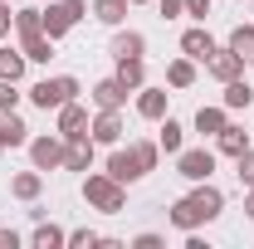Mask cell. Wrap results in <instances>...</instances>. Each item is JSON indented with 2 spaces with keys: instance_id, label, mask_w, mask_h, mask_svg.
Returning <instances> with one entry per match:
<instances>
[{
  "instance_id": "cell-1",
  "label": "cell",
  "mask_w": 254,
  "mask_h": 249,
  "mask_svg": "<svg viewBox=\"0 0 254 249\" xmlns=\"http://www.w3.org/2000/svg\"><path fill=\"white\" fill-rule=\"evenodd\" d=\"M83 200L93 210H103V215H123L127 210V186L113 181L108 171H83Z\"/></svg>"
},
{
  "instance_id": "cell-2",
  "label": "cell",
  "mask_w": 254,
  "mask_h": 249,
  "mask_svg": "<svg viewBox=\"0 0 254 249\" xmlns=\"http://www.w3.org/2000/svg\"><path fill=\"white\" fill-rule=\"evenodd\" d=\"M78 93H83V88H78L73 73H54V78H39V83L30 88V103L39 108V113H59L64 103H73Z\"/></svg>"
},
{
  "instance_id": "cell-3",
  "label": "cell",
  "mask_w": 254,
  "mask_h": 249,
  "mask_svg": "<svg viewBox=\"0 0 254 249\" xmlns=\"http://www.w3.org/2000/svg\"><path fill=\"white\" fill-rule=\"evenodd\" d=\"M83 15H88V0H54V5L44 10V34H49V39L59 44V39L73 30V25H78Z\"/></svg>"
},
{
  "instance_id": "cell-4",
  "label": "cell",
  "mask_w": 254,
  "mask_h": 249,
  "mask_svg": "<svg viewBox=\"0 0 254 249\" xmlns=\"http://www.w3.org/2000/svg\"><path fill=\"white\" fill-rule=\"evenodd\" d=\"M64 142L59 132H39V137H30V161L34 171H64Z\"/></svg>"
},
{
  "instance_id": "cell-5",
  "label": "cell",
  "mask_w": 254,
  "mask_h": 249,
  "mask_svg": "<svg viewBox=\"0 0 254 249\" xmlns=\"http://www.w3.org/2000/svg\"><path fill=\"white\" fill-rule=\"evenodd\" d=\"M176 176H186V181H210V176H215V152H210V147H181V152H176Z\"/></svg>"
},
{
  "instance_id": "cell-6",
  "label": "cell",
  "mask_w": 254,
  "mask_h": 249,
  "mask_svg": "<svg viewBox=\"0 0 254 249\" xmlns=\"http://www.w3.org/2000/svg\"><path fill=\"white\" fill-rule=\"evenodd\" d=\"M113 181H123V186H137L142 176H147V166H142V156L132 152V147H113V156H108V166H103Z\"/></svg>"
},
{
  "instance_id": "cell-7",
  "label": "cell",
  "mask_w": 254,
  "mask_h": 249,
  "mask_svg": "<svg viewBox=\"0 0 254 249\" xmlns=\"http://www.w3.org/2000/svg\"><path fill=\"white\" fill-rule=\"evenodd\" d=\"M88 137L98 147H118L123 142V108H98L93 123H88Z\"/></svg>"
},
{
  "instance_id": "cell-8",
  "label": "cell",
  "mask_w": 254,
  "mask_h": 249,
  "mask_svg": "<svg viewBox=\"0 0 254 249\" xmlns=\"http://www.w3.org/2000/svg\"><path fill=\"white\" fill-rule=\"evenodd\" d=\"M88 123H93L88 108L73 98V103H64V108H59V127H54V132H59L64 142H83V137H88Z\"/></svg>"
},
{
  "instance_id": "cell-9",
  "label": "cell",
  "mask_w": 254,
  "mask_h": 249,
  "mask_svg": "<svg viewBox=\"0 0 254 249\" xmlns=\"http://www.w3.org/2000/svg\"><path fill=\"white\" fill-rule=\"evenodd\" d=\"M108 54L113 59H147V34L142 30H113V39H108Z\"/></svg>"
},
{
  "instance_id": "cell-10",
  "label": "cell",
  "mask_w": 254,
  "mask_h": 249,
  "mask_svg": "<svg viewBox=\"0 0 254 249\" xmlns=\"http://www.w3.org/2000/svg\"><path fill=\"white\" fill-rule=\"evenodd\" d=\"M190 205L200 210V220L210 225V220H220L225 210V190L220 186H210V181H195V190H190Z\"/></svg>"
},
{
  "instance_id": "cell-11",
  "label": "cell",
  "mask_w": 254,
  "mask_h": 249,
  "mask_svg": "<svg viewBox=\"0 0 254 249\" xmlns=\"http://www.w3.org/2000/svg\"><path fill=\"white\" fill-rule=\"evenodd\" d=\"M166 103H171L166 88L142 83V88H137V118H142V123H161V118H166Z\"/></svg>"
},
{
  "instance_id": "cell-12",
  "label": "cell",
  "mask_w": 254,
  "mask_h": 249,
  "mask_svg": "<svg viewBox=\"0 0 254 249\" xmlns=\"http://www.w3.org/2000/svg\"><path fill=\"white\" fill-rule=\"evenodd\" d=\"M205 68H210V78H215V83H230V78H240V73H245V59H240L230 44H225V49L215 44V54L205 59Z\"/></svg>"
},
{
  "instance_id": "cell-13",
  "label": "cell",
  "mask_w": 254,
  "mask_h": 249,
  "mask_svg": "<svg viewBox=\"0 0 254 249\" xmlns=\"http://www.w3.org/2000/svg\"><path fill=\"white\" fill-rule=\"evenodd\" d=\"M181 54H186V59H195V63H205L210 54H215V34L205 30V25H190V30L181 34Z\"/></svg>"
},
{
  "instance_id": "cell-14",
  "label": "cell",
  "mask_w": 254,
  "mask_h": 249,
  "mask_svg": "<svg viewBox=\"0 0 254 249\" xmlns=\"http://www.w3.org/2000/svg\"><path fill=\"white\" fill-rule=\"evenodd\" d=\"M88 98H93V108H123L132 93H127L123 83H118V73H113V78H98L93 88H88Z\"/></svg>"
},
{
  "instance_id": "cell-15",
  "label": "cell",
  "mask_w": 254,
  "mask_h": 249,
  "mask_svg": "<svg viewBox=\"0 0 254 249\" xmlns=\"http://www.w3.org/2000/svg\"><path fill=\"white\" fill-rule=\"evenodd\" d=\"M93 152H98V142L93 137H83V142H68L64 147V171H93Z\"/></svg>"
},
{
  "instance_id": "cell-16",
  "label": "cell",
  "mask_w": 254,
  "mask_h": 249,
  "mask_svg": "<svg viewBox=\"0 0 254 249\" xmlns=\"http://www.w3.org/2000/svg\"><path fill=\"white\" fill-rule=\"evenodd\" d=\"M240 152H250V132L235 127V123H225L220 132H215V156H240Z\"/></svg>"
},
{
  "instance_id": "cell-17",
  "label": "cell",
  "mask_w": 254,
  "mask_h": 249,
  "mask_svg": "<svg viewBox=\"0 0 254 249\" xmlns=\"http://www.w3.org/2000/svg\"><path fill=\"white\" fill-rule=\"evenodd\" d=\"M0 147H30V127L20 113H0Z\"/></svg>"
},
{
  "instance_id": "cell-18",
  "label": "cell",
  "mask_w": 254,
  "mask_h": 249,
  "mask_svg": "<svg viewBox=\"0 0 254 249\" xmlns=\"http://www.w3.org/2000/svg\"><path fill=\"white\" fill-rule=\"evenodd\" d=\"M225 123H230V108H225V103H205V108L195 113V132H200V137H215Z\"/></svg>"
},
{
  "instance_id": "cell-19",
  "label": "cell",
  "mask_w": 254,
  "mask_h": 249,
  "mask_svg": "<svg viewBox=\"0 0 254 249\" xmlns=\"http://www.w3.org/2000/svg\"><path fill=\"white\" fill-rule=\"evenodd\" d=\"M220 103L230 108V113H240V108H250V103H254V83L245 78V73H240V78H230V83H225V93H220Z\"/></svg>"
},
{
  "instance_id": "cell-20",
  "label": "cell",
  "mask_w": 254,
  "mask_h": 249,
  "mask_svg": "<svg viewBox=\"0 0 254 249\" xmlns=\"http://www.w3.org/2000/svg\"><path fill=\"white\" fill-rule=\"evenodd\" d=\"M39 190H44V171H20V176L10 181V195H15V200H25V205L39 200Z\"/></svg>"
},
{
  "instance_id": "cell-21",
  "label": "cell",
  "mask_w": 254,
  "mask_h": 249,
  "mask_svg": "<svg viewBox=\"0 0 254 249\" xmlns=\"http://www.w3.org/2000/svg\"><path fill=\"white\" fill-rule=\"evenodd\" d=\"M88 10H93V20H98V25H108V30H118V25L127 20V10H132V5H127V0H93Z\"/></svg>"
},
{
  "instance_id": "cell-22",
  "label": "cell",
  "mask_w": 254,
  "mask_h": 249,
  "mask_svg": "<svg viewBox=\"0 0 254 249\" xmlns=\"http://www.w3.org/2000/svg\"><path fill=\"white\" fill-rule=\"evenodd\" d=\"M157 147H161V152H166V156H176V152H181V147H186V127L176 123L171 113L161 118V132H157Z\"/></svg>"
},
{
  "instance_id": "cell-23",
  "label": "cell",
  "mask_w": 254,
  "mask_h": 249,
  "mask_svg": "<svg viewBox=\"0 0 254 249\" xmlns=\"http://www.w3.org/2000/svg\"><path fill=\"white\" fill-rule=\"evenodd\" d=\"M30 245L34 249H64V245H68V230H59L54 220H39L34 235H30Z\"/></svg>"
},
{
  "instance_id": "cell-24",
  "label": "cell",
  "mask_w": 254,
  "mask_h": 249,
  "mask_svg": "<svg viewBox=\"0 0 254 249\" xmlns=\"http://www.w3.org/2000/svg\"><path fill=\"white\" fill-rule=\"evenodd\" d=\"M118 83H123L127 93H137L147 83V59H118Z\"/></svg>"
},
{
  "instance_id": "cell-25",
  "label": "cell",
  "mask_w": 254,
  "mask_h": 249,
  "mask_svg": "<svg viewBox=\"0 0 254 249\" xmlns=\"http://www.w3.org/2000/svg\"><path fill=\"white\" fill-rule=\"evenodd\" d=\"M25 68H30V59H25V49H10V44H0V78H25Z\"/></svg>"
},
{
  "instance_id": "cell-26",
  "label": "cell",
  "mask_w": 254,
  "mask_h": 249,
  "mask_svg": "<svg viewBox=\"0 0 254 249\" xmlns=\"http://www.w3.org/2000/svg\"><path fill=\"white\" fill-rule=\"evenodd\" d=\"M190 83H195V59L181 54V59L166 63V88H190Z\"/></svg>"
},
{
  "instance_id": "cell-27",
  "label": "cell",
  "mask_w": 254,
  "mask_h": 249,
  "mask_svg": "<svg viewBox=\"0 0 254 249\" xmlns=\"http://www.w3.org/2000/svg\"><path fill=\"white\" fill-rule=\"evenodd\" d=\"M171 225H176L181 235H186V230H200V225H205V220H200V210L190 205V195H181V200L171 205Z\"/></svg>"
},
{
  "instance_id": "cell-28",
  "label": "cell",
  "mask_w": 254,
  "mask_h": 249,
  "mask_svg": "<svg viewBox=\"0 0 254 249\" xmlns=\"http://www.w3.org/2000/svg\"><path fill=\"white\" fill-rule=\"evenodd\" d=\"M20 49H25V59H30V63H49V59H54V39H49V34H30V39H20Z\"/></svg>"
},
{
  "instance_id": "cell-29",
  "label": "cell",
  "mask_w": 254,
  "mask_h": 249,
  "mask_svg": "<svg viewBox=\"0 0 254 249\" xmlns=\"http://www.w3.org/2000/svg\"><path fill=\"white\" fill-rule=\"evenodd\" d=\"M15 34H20V39H30V34H44V10H34V5L15 10Z\"/></svg>"
},
{
  "instance_id": "cell-30",
  "label": "cell",
  "mask_w": 254,
  "mask_h": 249,
  "mask_svg": "<svg viewBox=\"0 0 254 249\" xmlns=\"http://www.w3.org/2000/svg\"><path fill=\"white\" fill-rule=\"evenodd\" d=\"M225 44H230V49H235V54H240L245 63H254V25H235Z\"/></svg>"
},
{
  "instance_id": "cell-31",
  "label": "cell",
  "mask_w": 254,
  "mask_h": 249,
  "mask_svg": "<svg viewBox=\"0 0 254 249\" xmlns=\"http://www.w3.org/2000/svg\"><path fill=\"white\" fill-rule=\"evenodd\" d=\"M98 245H103L98 230H68V245L64 249H98Z\"/></svg>"
},
{
  "instance_id": "cell-32",
  "label": "cell",
  "mask_w": 254,
  "mask_h": 249,
  "mask_svg": "<svg viewBox=\"0 0 254 249\" xmlns=\"http://www.w3.org/2000/svg\"><path fill=\"white\" fill-rule=\"evenodd\" d=\"M235 176H240V186H245V190L254 186V147H250V152H240V156H235Z\"/></svg>"
},
{
  "instance_id": "cell-33",
  "label": "cell",
  "mask_w": 254,
  "mask_h": 249,
  "mask_svg": "<svg viewBox=\"0 0 254 249\" xmlns=\"http://www.w3.org/2000/svg\"><path fill=\"white\" fill-rule=\"evenodd\" d=\"M15 108H20V83L0 78V113H15Z\"/></svg>"
},
{
  "instance_id": "cell-34",
  "label": "cell",
  "mask_w": 254,
  "mask_h": 249,
  "mask_svg": "<svg viewBox=\"0 0 254 249\" xmlns=\"http://www.w3.org/2000/svg\"><path fill=\"white\" fill-rule=\"evenodd\" d=\"M132 152L142 156V166H147V171H157V161H161V147H157V142H147V137H142V142H132Z\"/></svg>"
},
{
  "instance_id": "cell-35",
  "label": "cell",
  "mask_w": 254,
  "mask_h": 249,
  "mask_svg": "<svg viewBox=\"0 0 254 249\" xmlns=\"http://www.w3.org/2000/svg\"><path fill=\"white\" fill-rule=\"evenodd\" d=\"M161 20H176V15H186V0H157Z\"/></svg>"
},
{
  "instance_id": "cell-36",
  "label": "cell",
  "mask_w": 254,
  "mask_h": 249,
  "mask_svg": "<svg viewBox=\"0 0 254 249\" xmlns=\"http://www.w3.org/2000/svg\"><path fill=\"white\" fill-rule=\"evenodd\" d=\"M10 30H15V10H10V0L0 5V44L10 39Z\"/></svg>"
},
{
  "instance_id": "cell-37",
  "label": "cell",
  "mask_w": 254,
  "mask_h": 249,
  "mask_svg": "<svg viewBox=\"0 0 254 249\" xmlns=\"http://www.w3.org/2000/svg\"><path fill=\"white\" fill-rule=\"evenodd\" d=\"M186 15L195 25H205V15H210V0H186Z\"/></svg>"
},
{
  "instance_id": "cell-38",
  "label": "cell",
  "mask_w": 254,
  "mask_h": 249,
  "mask_svg": "<svg viewBox=\"0 0 254 249\" xmlns=\"http://www.w3.org/2000/svg\"><path fill=\"white\" fill-rule=\"evenodd\" d=\"M166 245V240H161V235H152V230H147V235H137V240H132V249H161Z\"/></svg>"
},
{
  "instance_id": "cell-39",
  "label": "cell",
  "mask_w": 254,
  "mask_h": 249,
  "mask_svg": "<svg viewBox=\"0 0 254 249\" xmlns=\"http://www.w3.org/2000/svg\"><path fill=\"white\" fill-rule=\"evenodd\" d=\"M0 249H20V235H15V230H5V225H0Z\"/></svg>"
},
{
  "instance_id": "cell-40",
  "label": "cell",
  "mask_w": 254,
  "mask_h": 249,
  "mask_svg": "<svg viewBox=\"0 0 254 249\" xmlns=\"http://www.w3.org/2000/svg\"><path fill=\"white\" fill-rule=\"evenodd\" d=\"M245 215H250V220H254V186H250V190H245Z\"/></svg>"
},
{
  "instance_id": "cell-41",
  "label": "cell",
  "mask_w": 254,
  "mask_h": 249,
  "mask_svg": "<svg viewBox=\"0 0 254 249\" xmlns=\"http://www.w3.org/2000/svg\"><path fill=\"white\" fill-rule=\"evenodd\" d=\"M127 5H157V0H127Z\"/></svg>"
},
{
  "instance_id": "cell-42",
  "label": "cell",
  "mask_w": 254,
  "mask_h": 249,
  "mask_svg": "<svg viewBox=\"0 0 254 249\" xmlns=\"http://www.w3.org/2000/svg\"><path fill=\"white\" fill-rule=\"evenodd\" d=\"M0 5H5V0H0Z\"/></svg>"
},
{
  "instance_id": "cell-43",
  "label": "cell",
  "mask_w": 254,
  "mask_h": 249,
  "mask_svg": "<svg viewBox=\"0 0 254 249\" xmlns=\"http://www.w3.org/2000/svg\"><path fill=\"white\" fill-rule=\"evenodd\" d=\"M0 152H5V147H0Z\"/></svg>"
}]
</instances>
